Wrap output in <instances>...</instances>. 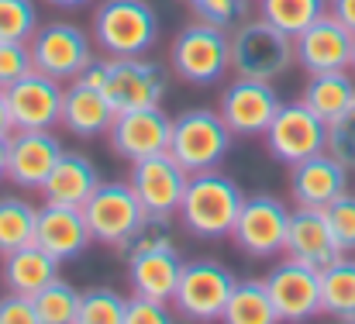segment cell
<instances>
[{"label":"cell","mask_w":355,"mask_h":324,"mask_svg":"<svg viewBox=\"0 0 355 324\" xmlns=\"http://www.w3.org/2000/svg\"><path fill=\"white\" fill-rule=\"evenodd\" d=\"M241 204H245V194L232 176H225L221 169H204V173H190V183L176 214L190 235L214 241V238L232 235Z\"/></svg>","instance_id":"cell-1"},{"label":"cell","mask_w":355,"mask_h":324,"mask_svg":"<svg viewBox=\"0 0 355 324\" xmlns=\"http://www.w3.org/2000/svg\"><path fill=\"white\" fill-rule=\"evenodd\" d=\"M232 38V73L248 76V80H279L293 62V35L279 31L276 24H269L266 17H248L238 28L228 31Z\"/></svg>","instance_id":"cell-2"},{"label":"cell","mask_w":355,"mask_h":324,"mask_svg":"<svg viewBox=\"0 0 355 324\" xmlns=\"http://www.w3.org/2000/svg\"><path fill=\"white\" fill-rule=\"evenodd\" d=\"M90 24L104 56H145L159 42V14L148 0H104Z\"/></svg>","instance_id":"cell-3"},{"label":"cell","mask_w":355,"mask_h":324,"mask_svg":"<svg viewBox=\"0 0 355 324\" xmlns=\"http://www.w3.org/2000/svg\"><path fill=\"white\" fill-rule=\"evenodd\" d=\"M169 62H173V73L183 83L211 87L232 69V38H228L225 28L207 24V21L197 17L193 24H187L173 38Z\"/></svg>","instance_id":"cell-4"},{"label":"cell","mask_w":355,"mask_h":324,"mask_svg":"<svg viewBox=\"0 0 355 324\" xmlns=\"http://www.w3.org/2000/svg\"><path fill=\"white\" fill-rule=\"evenodd\" d=\"M235 131L225 124L221 110L193 108L173 117V138H169V155L187 169V173H204L218 169V162L228 155Z\"/></svg>","instance_id":"cell-5"},{"label":"cell","mask_w":355,"mask_h":324,"mask_svg":"<svg viewBox=\"0 0 355 324\" xmlns=\"http://www.w3.org/2000/svg\"><path fill=\"white\" fill-rule=\"evenodd\" d=\"M235 283V273L214 259L183 262V273H180V283L169 304L187 321H221Z\"/></svg>","instance_id":"cell-6"},{"label":"cell","mask_w":355,"mask_h":324,"mask_svg":"<svg viewBox=\"0 0 355 324\" xmlns=\"http://www.w3.org/2000/svg\"><path fill=\"white\" fill-rule=\"evenodd\" d=\"M83 217H87V228L94 235V241L101 245H111L124 252L131 235L141 228V221L148 217V211L141 207V201L135 197L131 183H121V180H104L94 197L83 204Z\"/></svg>","instance_id":"cell-7"},{"label":"cell","mask_w":355,"mask_h":324,"mask_svg":"<svg viewBox=\"0 0 355 324\" xmlns=\"http://www.w3.org/2000/svg\"><path fill=\"white\" fill-rule=\"evenodd\" d=\"M28 49H31V66L59 83L76 80L94 59V38L73 21L38 24Z\"/></svg>","instance_id":"cell-8"},{"label":"cell","mask_w":355,"mask_h":324,"mask_svg":"<svg viewBox=\"0 0 355 324\" xmlns=\"http://www.w3.org/2000/svg\"><path fill=\"white\" fill-rule=\"evenodd\" d=\"M262 138H266V148L276 162L297 166V162L328 148V121L318 117L304 101L283 104Z\"/></svg>","instance_id":"cell-9"},{"label":"cell","mask_w":355,"mask_h":324,"mask_svg":"<svg viewBox=\"0 0 355 324\" xmlns=\"http://www.w3.org/2000/svg\"><path fill=\"white\" fill-rule=\"evenodd\" d=\"M104 94L114 110L162 108L166 101V73L159 62L145 56H107Z\"/></svg>","instance_id":"cell-10"},{"label":"cell","mask_w":355,"mask_h":324,"mask_svg":"<svg viewBox=\"0 0 355 324\" xmlns=\"http://www.w3.org/2000/svg\"><path fill=\"white\" fill-rule=\"evenodd\" d=\"M286 228H290V207L279 197L255 194V197H245L235 228H232V238L245 255L269 259V255L283 252Z\"/></svg>","instance_id":"cell-11"},{"label":"cell","mask_w":355,"mask_h":324,"mask_svg":"<svg viewBox=\"0 0 355 324\" xmlns=\"http://www.w3.org/2000/svg\"><path fill=\"white\" fill-rule=\"evenodd\" d=\"M128 183H131L135 197L141 201V207H145L148 214L173 217L180 211L183 194H187L190 173H187L169 152H159V155L135 159Z\"/></svg>","instance_id":"cell-12"},{"label":"cell","mask_w":355,"mask_h":324,"mask_svg":"<svg viewBox=\"0 0 355 324\" xmlns=\"http://www.w3.org/2000/svg\"><path fill=\"white\" fill-rule=\"evenodd\" d=\"M266 290L279 321L300 324L321 314V273L297 259H283L279 266H272L266 276Z\"/></svg>","instance_id":"cell-13"},{"label":"cell","mask_w":355,"mask_h":324,"mask_svg":"<svg viewBox=\"0 0 355 324\" xmlns=\"http://www.w3.org/2000/svg\"><path fill=\"white\" fill-rule=\"evenodd\" d=\"M7 108L14 131H55L62 117V87L59 80L28 69L21 80H14L7 90Z\"/></svg>","instance_id":"cell-14"},{"label":"cell","mask_w":355,"mask_h":324,"mask_svg":"<svg viewBox=\"0 0 355 324\" xmlns=\"http://www.w3.org/2000/svg\"><path fill=\"white\" fill-rule=\"evenodd\" d=\"M279 108H283V101L272 90V83L269 80H248V76H235L225 87L221 104H218L225 124L241 138L266 135V128L272 124Z\"/></svg>","instance_id":"cell-15"},{"label":"cell","mask_w":355,"mask_h":324,"mask_svg":"<svg viewBox=\"0 0 355 324\" xmlns=\"http://www.w3.org/2000/svg\"><path fill=\"white\" fill-rule=\"evenodd\" d=\"M352 42L355 35L328 10L293 38L297 66L307 76L311 73H331V69H352Z\"/></svg>","instance_id":"cell-16"},{"label":"cell","mask_w":355,"mask_h":324,"mask_svg":"<svg viewBox=\"0 0 355 324\" xmlns=\"http://www.w3.org/2000/svg\"><path fill=\"white\" fill-rule=\"evenodd\" d=\"M111 148L114 155L135 162L145 155H159L169 152V138H173V117L162 108H138V110H118L111 131Z\"/></svg>","instance_id":"cell-17"},{"label":"cell","mask_w":355,"mask_h":324,"mask_svg":"<svg viewBox=\"0 0 355 324\" xmlns=\"http://www.w3.org/2000/svg\"><path fill=\"white\" fill-rule=\"evenodd\" d=\"M66 148L52 131H10L7 135V180L21 190H42L52 166Z\"/></svg>","instance_id":"cell-18"},{"label":"cell","mask_w":355,"mask_h":324,"mask_svg":"<svg viewBox=\"0 0 355 324\" xmlns=\"http://www.w3.org/2000/svg\"><path fill=\"white\" fill-rule=\"evenodd\" d=\"M345 190H349V166L338 162L328 148L297 162V166H290V197H293L297 207L324 211Z\"/></svg>","instance_id":"cell-19"},{"label":"cell","mask_w":355,"mask_h":324,"mask_svg":"<svg viewBox=\"0 0 355 324\" xmlns=\"http://www.w3.org/2000/svg\"><path fill=\"white\" fill-rule=\"evenodd\" d=\"M286 259H297L311 269H328L338 255H345L328 228V217L318 207H297L290 211V228H286Z\"/></svg>","instance_id":"cell-20"},{"label":"cell","mask_w":355,"mask_h":324,"mask_svg":"<svg viewBox=\"0 0 355 324\" xmlns=\"http://www.w3.org/2000/svg\"><path fill=\"white\" fill-rule=\"evenodd\" d=\"M94 241L83 207H66V204H49L38 207V224H35V245H42L55 262H69L87 252Z\"/></svg>","instance_id":"cell-21"},{"label":"cell","mask_w":355,"mask_h":324,"mask_svg":"<svg viewBox=\"0 0 355 324\" xmlns=\"http://www.w3.org/2000/svg\"><path fill=\"white\" fill-rule=\"evenodd\" d=\"M114 117H118V110L107 101L104 90L87 87L80 80H69V87L62 90V117H59V124L69 135H76V138H101V135L111 131Z\"/></svg>","instance_id":"cell-22"},{"label":"cell","mask_w":355,"mask_h":324,"mask_svg":"<svg viewBox=\"0 0 355 324\" xmlns=\"http://www.w3.org/2000/svg\"><path fill=\"white\" fill-rule=\"evenodd\" d=\"M101 183H104V180H101L94 159H87L83 152H62L59 162L52 166L49 180L42 183V197H45L49 204L83 207Z\"/></svg>","instance_id":"cell-23"},{"label":"cell","mask_w":355,"mask_h":324,"mask_svg":"<svg viewBox=\"0 0 355 324\" xmlns=\"http://www.w3.org/2000/svg\"><path fill=\"white\" fill-rule=\"evenodd\" d=\"M183 273V259L176 252V245L169 248H155V252H141V255H128V280L131 290L152 300H173L176 283Z\"/></svg>","instance_id":"cell-24"},{"label":"cell","mask_w":355,"mask_h":324,"mask_svg":"<svg viewBox=\"0 0 355 324\" xmlns=\"http://www.w3.org/2000/svg\"><path fill=\"white\" fill-rule=\"evenodd\" d=\"M59 266L42 245H24L10 255H3V287L14 290V293H24V297H35L38 290H45L55 276H59Z\"/></svg>","instance_id":"cell-25"},{"label":"cell","mask_w":355,"mask_h":324,"mask_svg":"<svg viewBox=\"0 0 355 324\" xmlns=\"http://www.w3.org/2000/svg\"><path fill=\"white\" fill-rule=\"evenodd\" d=\"M300 101L324 121H335L342 110L355 104V80L349 69H331V73H311Z\"/></svg>","instance_id":"cell-26"},{"label":"cell","mask_w":355,"mask_h":324,"mask_svg":"<svg viewBox=\"0 0 355 324\" xmlns=\"http://www.w3.org/2000/svg\"><path fill=\"white\" fill-rule=\"evenodd\" d=\"M321 314L355 321V259H349V252L321 269Z\"/></svg>","instance_id":"cell-27"},{"label":"cell","mask_w":355,"mask_h":324,"mask_svg":"<svg viewBox=\"0 0 355 324\" xmlns=\"http://www.w3.org/2000/svg\"><path fill=\"white\" fill-rule=\"evenodd\" d=\"M225 324H276V307L269 300L266 280H238L228 304H225Z\"/></svg>","instance_id":"cell-28"},{"label":"cell","mask_w":355,"mask_h":324,"mask_svg":"<svg viewBox=\"0 0 355 324\" xmlns=\"http://www.w3.org/2000/svg\"><path fill=\"white\" fill-rule=\"evenodd\" d=\"M38 207L21 197H0V259L35 241Z\"/></svg>","instance_id":"cell-29"},{"label":"cell","mask_w":355,"mask_h":324,"mask_svg":"<svg viewBox=\"0 0 355 324\" xmlns=\"http://www.w3.org/2000/svg\"><path fill=\"white\" fill-rule=\"evenodd\" d=\"M321 14H328V0H259V17H266L293 38Z\"/></svg>","instance_id":"cell-30"},{"label":"cell","mask_w":355,"mask_h":324,"mask_svg":"<svg viewBox=\"0 0 355 324\" xmlns=\"http://www.w3.org/2000/svg\"><path fill=\"white\" fill-rule=\"evenodd\" d=\"M38 324H76L80 321V290L66 280H52L45 290L35 293Z\"/></svg>","instance_id":"cell-31"},{"label":"cell","mask_w":355,"mask_h":324,"mask_svg":"<svg viewBox=\"0 0 355 324\" xmlns=\"http://www.w3.org/2000/svg\"><path fill=\"white\" fill-rule=\"evenodd\" d=\"M124 304H128V297H121L118 290H107V287L83 290L76 324H124Z\"/></svg>","instance_id":"cell-32"},{"label":"cell","mask_w":355,"mask_h":324,"mask_svg":"<svg viewBox=\"0 0 355 324\" xmlns=\"http://www.w3.org/2000/svg\"><path fill=\"white\" fill-rule=\"evenodd\" d=\"M38 31L35 0H0V42H31Z\"/></svg>","instance_id":"cell-33"},{"label":"cell","mask_w":355,"mask_h":324,"mask_svg":"<svg viewBox=\"0 0 355 324\" xmlns=\"http://www.w3.org/2000/svg\"><path fill=\"white\" fill-rule=\"evenodd\" d=\"M190 7H193V14H197L200 21L218 24V28H225V31H232L241 21L252 17V0H193Z\"/></svg>","instance_id":"cell-34"},{"label":"cell","mask_w":355,"mask_h":324,"mask_svg":"<svg viewBox=\"0 0 355 324\" xmlns=\"http://www.w3.org/2000/svg\"><path fill=\"white\" fill-rule=\"evenodd\" d=\"M169 245H173V217L148 214L141 221V228L131 235V241L124 248V259L141 255V252H155V248H169Z\"/></svg>","instance_id":"cell-35"},{"label":"cell","mask_w":355,"mask_h":324,"mask_svg":"<svg viewBox=\"0 0 355 324\" xmlns=\"http://www.w3.org/2000/svg\"><path fill=\"white\" fill-rule=\"evenodd\" d=\"M324 217H328V228L338 241L342 252H355V194H342L338 201H331L324 207Z\"/></svg>","instance_id":"cell-36"},{"label":"cell","mask_w":355,"mask_h":324,"mask_svg":"<svg viewBox=\"0 0 355 324\" xmlns=\"http://www.w3.org/2000/svg\"><path fill=\"white\" fill-rule=\"evenodd\" d=\"M328 152L349 169H355V104L342 110L335 121H328Z\"/></svg>","instance_id":"cell-37"},{"label":"cell","mask_w":355,"mask_h":324,"mask_svg":"<svg viewBox=\"0 0 355 324\" xmlns=\"http://www.w3.org/2000/svg\"><path fill=\"white\" fill-rule=\"evenodd\" d=\"M31 66L28 42H0V90H7L14 80H21Z\"/></svg>","instance_id":"cell-38"},{"label":"cell","mask_w":355,"mask_h":324,"mask_svg":"<svg viewBox=\"0 0 355 324\" xmlns=\"http://www.w3.org/2000/svg\"><path fill=\"white\" fill-rule=\"evenodd\" d=\"M173 321V311L166 300H152V297H128L124 304V324H166Z\"/></svg>","instance_id":"cell-39"},{"label":"cell","mask_w":355,"mask_h":324,"mask_svg":"<svg viewBox=\"0 0 355 324\" xmlns=\"http://www.w3.org/2000/svg\"><path fill=\"white\" fill-rule=\"evenodd\" d=\"M0 324H38L35 297H24V293L7 290L0 297Z\"/></svg>","instance_id":"cell-40"},{"label":"cell","mask_w":355,"mask_h":324,"mask_svg":"<svg viewBox=\"0 0 355 324\" xmlns=\"http://www.w3.org/2000/svg\"><path fill=\"white\" fill-rule=\"evenodd\" d=\"M76 80H80V83H87V87L104 90V80H107V56H104V59H97V56H94V59L87 62V69H83Z\"/></svg>","instance_id":"cell-41"},{"label":"cell","mask_w":355,"mask_h":324,"mask_svg":"<svg viewBox=\"0 0 355 324\" xmlns=\"http://www.w3.org/2000/svg\"><path fill=\"white\" fill-rule=\"evenodd\" d=\"M328 10L355 35V0H328Z\"/></svg>","instance_id":"cell-42"},{"label":"cell","mask_w":355,"mask_h":324,"mask_svg":"<svg viewBox=\"0 0 355 324\" xmlns=\"http://www.w3.org/2000/svg\"><path fill=\"white\" fill-rule=\"evenodd\" d=\"M14 124H10V108H7V94L0 90V135H10Z\"/></svg>","instance_id":"cell-43"},{"label":"cell","mask_w":355,"mask_h":324,"mask_svg":"<svg viewBox=\"0 0 355 324\" xmlns=\"http://www.w3.org/2000/svg\"><path fill=\"white\" fill-rule=\"evenodd\" d=\"M0 180H7V135H0Z\"/></svg>","instance_id":"cell-44"},{"label":"cell","mask_w":355,"mask_h":324,"mask_svg":"<svg viewBox=\"0 0 355 324\" xmlns=\"http://www.w3.org/2000/svg\"><path fill=\"white\" fill-rule=\"evenodd\" d=\"M52 7H83L87 0H49Z\"/></svg>","instance_id":"cell-45"},{"label":"cell","mask_w":355,"mask_h":324,"mask_svg":"<svg viewBox=\"0 0 355 324\" xmlns=\"http://www.w3.org/2000/svg\"><path fill=\"white\" fill-rule=\"evenodd\" d=\"M352 73H355V42H352Z\"/></svg>","instance_id":"cell-46"},{"label":"cell","mask_w":355,"mask_h":324,"mask_svg":"<svg viewBox=\"0 0 355 324\" xmlns=\"http://www.w3.org/2000/svg\"><path fill=\"white\" fill-rule=\"evenodd\" d=\"M190 3H193V0H190Z\"/></svg>","instance_id":"cell-47"}]
</instances>
